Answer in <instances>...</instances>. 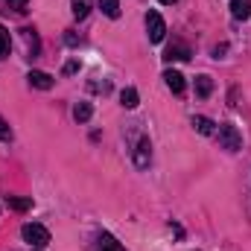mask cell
I'll use <instances>...</instances> for the list:
<instances>
[{
    "mask_svg": "<svg viewBox=\"0 0 251 251\" xmlns=\"http://www.w3.org/2000/svg\"><path fill=\"white\" fill-rule=\"evenodd\" d=\"M21 237H24L32 249H44V246L50 243V231H47L44 225H38V222H26V225L21 228Z\"/></svg>",
    "mask_w": 251,
    "mask_h": 251,
    "instance_id": "obj_1",
    "label": "cell"
},
{
    "mask_svg": "<svg viewBox=\"0 0 251 251\" xmlns=\"http://www.w3.org/2000/svg\"><path fill=\"white\" fill-rule=\"evenodd\" d=\"M216 137H219L222 149H228V152H237V149L243 146V134H240V128L234 123H222L219 131H216Z\"/></svg>",
    "mask_w": 251,
    "mask_h": 251,
    "instance_id": "obj_2",
    "label": "cell"
},
{
    "mask_svg": "<svg viewBox=\"0 0 251 251\" xmlns=\"http://www.w3.org/2000/svg\"><path fill=\"white\" fill-rule=\"evenodd\" d=\"M146 32H149V41L152 44H161L164 35H167V24L158 12H146Z\"/></svg>",
    "mask_w": 251,
    "mask_h": 251,
    "instance_id": "obj_3",
    "label": "cell"
},
{
    "mask_svg": "<svg viewBox=\"0 0 251 251\" xmlns=\"http://www.w3.org/2000/svg\"><path fill=\"white\" fill-rule=\"evenodd\" d=\"M190 56H193L190 47L187 44H181V41H173V44L164 50V59H167V62H187Z\"/></svg>",
    "mask_w": 251,
    "mask_h": 251,
    "instance_id": "obj_4",
    "label": "cell"
},
{
    "mask_svg": "<svg viewBox=\"0 0 251 251\" xmlns=\"http://www.w3.org/2000/svg\"><path fill=\"white\" fill-rule=\"evenodd\" d=\"M26 82H29V88H38V91H50L53 88V76L44 73V70H29Z\"/></svg>",
    "mask_w": 251,
    "mask_h": 251,
    "instance_id": "obj_5",
    "label": "cell"
},
{
    "mask_svg": "<svg viewBox=\"0 0 251 251\" xmlns=\"http://www.w3.org/2000/svg\"><path fill=\"white\" fill-rule=\"evenodd\" d=\"M149 158H152V143H149V137H143V140L137 143V152H134V164L143 170V167H149Z\"/></svg>",
    "mask_w": 251,
    "mask_h": 251,
    "instance_id": "obj_6",
    "label": "cell"
},
{
    "mask_svg": "<svg viewBox=\"0 0 251 251\" xmlns=\"http://www.w3.org/2000/svg\"><path fill=\"white\" fill-rule=\"evenodd\" d=\"M164 82H167V88H170L173 94H184V76H181L178 70H167V73H164Z\"/></svg>",
    "mask_w": 251,
    "mask_h": 251,
    "instance_id": "obj_7",
    "label": "cell"
},
{
    "mask_svg": "<svg viewBox=\"0 0 251 251\" xmlns=\"http://www.w3.org/2000/svg\"><path fill=\"white\" fill-rule=\"evenodd\" d=\"M231 15L237 21H249L251 18V0H231Z\"/></svg>",
    "mask_w": 251,
    "mask_h": 251,
    "instance_id": "obj_8",
    "label": "cell"
},
{
    "mask_svg": "<svg viewBox=\"0 0 251 251\" xmlns=\"http://www.w3.org/2000/svg\"><path fill=\"white\" fill-rule=\"evenodd\" d=\"M91 114H94L91 102H76V108H73V120H76V123H88Z\"/></svg>",
    "mask_w": 251,
    "mask_h": 251,
    "instance_id": "obj_9",
    "label": "cell"
},
{
    "mask_svg": "<svg viewBox=\"0 0 251 251\" xmlns=\"http://www.w3.org/2000/svg\"><path fill=\"white\" fill-rule=\"evenodd\" d=\"M97 251H123V249H120V243H117L111 234H102V237L97 240Z\"/></svg>",
    "mask_w": 251,
    "mask_h": 251,
    "instance_id": "obj_10",
    "label": "cell"
},
{
    "mask_svg": "<svg viewBox=\"0 0 251 251\" xmlns=\"http://www.w3.org/2000/svg\"><path fill=\"white\" fill-rule=\"evenodd\" d=\"M210 91H213V79L210 76H199L196 79V94L204 100V97H210Z\"/></svg>",
    "mask_w": 251,
    "mask_h": 251,
    "instance_id": "obj_11",
    "label": "cell"
},
{
    "mask_svg": "<svg viewBox=\"0 0 251 251\" xmlns=\"http://www.w3.org/2000/svg\"><path fill=\"white\" fill-rule=\"evenodd\" d=\"M21 32H24V41H26L29 56H38V35H35V29H21Z\"/></svg>",
    "mask_w": 251,
    "mask_h": 251,
    "instance_id": "obj_12",
    "label": "cell"
},
{
    "mask_svg": "<svg viewBox=\"0 0 251 251\" xmlns=\"http://www.w3.org/2000/svg\"><path fill=\"white\" fill-rule=\"evenodd\" d=\"M100 9L108 18H120V0H100Z\"/></svg>",
    "mask_w": 251,
    "mask_h": 251,
    "instance_id": "obj_13",
    "label": "cell"
},
{
    "mask_svg": "<svg viewBox=\"0 0 251 251\" xmlns=\"http://www.w3.org/2000/svg\"><path fill=\"white\" fill-rule=\"evenodd\" d=\"M193 128L199 131V134H213L216 128H213V120H207V117H193Z\"/></svg>",
    "mask_w": 251,
    "mask_h": 251,
    "instance_id": "obj_14",
    "label": "cell"
},
{
    "mask_svg": "<svg viewBox=\"0 0 251 251\" xmlns=\"http://www.w3.org/2000/svg\"><path fill=\"white\" fill-rule=\"evenodd\" d=\"M6 201H9V207H12V210H21V213L32 207V199H21V196H9Z\"/></svg>",
    "mask_w": 251,
    "mask_h": 251,
    "instance_id": "obj_15",
    "label": "cell"
},
{
    "mask_svg": "<svg viewBox=\"0 0 251 251\" xmlns=\"http://www.w3.org/2000/svg\"><path fill=\"white\" fill-rule=\"evenodd\" d=\"M70 6H73V15L82 21V18H88V12H91V0H70Z\"/></svg>",
    "mask_w": 251,
    "mask_h": 251,
    "instance_id": "obj_16",
    "label": "cell"
},
{
    "mask_svg": "<svg viewBox=\"0 0 251 251\" xmlns=\"http://www.w3.org/2000/svg\"><path fill=\"white\" fill-rule=\"evenodd\" d=\"M120 102H123V108H137V91L126 88L123 94H120Z\"/></svg>",
    "mask_w": 251,
    "mask_h": 251,
    "instance_id": "obj_17",
    "label": "cell"
},
{
    "mask_svg": "<svg viewBox=\"0 0 251 251\" xmlns=\"http://www.w3.org/2000/svg\"><path fill=\"white\" fill-rule=\"evenodd\" d=\"M3 3H6L12 12H18V15H26V12H29V3H26V0H3Z\"/></svg>",
    "mask_w": 251,
    "mask_h": 251,
    "instance_id": "obj_18",
    "label": "cell"
},
{
    "mask_svg": "<svg viewBox=\"0 0 251 251\" xmlns=\"http://www.w3.org/2000/svg\"><path fill=\"white\" fill-rule=\"evenodd\" d=\"M9 56V29L0 24V59H6Z\"/></svg>",
    "mask_w": 251,
    "mask_h": 251,
    "instance_id": "obj_19",
    "label": "cell"
},
{
    "mask_svg": "<svg viewBox=\"0 0 251 251\" xmlns=\"http://www.w3.org/2000/svg\"><path fill=\"white\" fill-rule=\"evenodd\" d=\"M0 140H12V128H9V123L0 117Z\"/></svg>",
    "mask_w": 251,
    "mask_h": 251,
    "instance_id": "obj_20",
    "label": "cell"
},
{
    "mask_svg": "<svg viewBox=\"0 0 251 251\" xmlns=\"http://www.w3.org/2000/svg\"><path fill=\"white\" fill-rule=\"evenodd\" d=\"M76 70H79V62H76V59H73V62H67V64H64V76H73Z\"/></svg>",
    "mask_w": 251,
    "mask_h": 251,
    "instance_id": "obj_21",
    "label": "cell"
},
{
    "mask_svg": "<svg viewBox=\"0 0 251 251\" xmlns=\"http://www.w3.org/2000/svg\"><path fill=\"white\" fill-rule=\"evenodd\" d=\"M161 3H164V6H173V3H176V0H161Z\"/></svg>",
    "mask_w": 251,
    "mask_h": 251,
    "instance_id": "obj_22",
    "label": "cell"
}]
</instances>
